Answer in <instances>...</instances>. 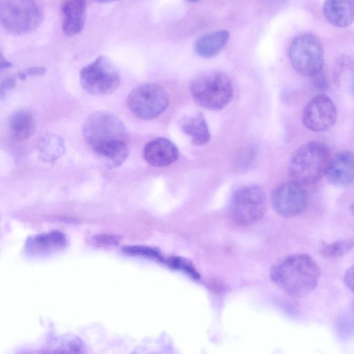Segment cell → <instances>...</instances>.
Returning a JSON list of instances; mask_svg holds the SVG:
<instances>
[{
    "label": "cell",
    "instance_id": "obj_21",
    "mask_svg": "<svg viewBox=\"0 0 354 354\" xmlns=\"http://www.w3.org/2000/svg\"><path fill=\"white\" fill-rule=\"evenodd\" d=\"M353 248L354 239H344L330 243L322 242L319 252L326 258H337L348 254Z\"/></svg>",
    "mask_w": 354,
    "mask_h": 354
},
{
    "label": "cell",
    "instance_id": "obj_18",
    "mask_svg": "<svg viewBox=\"0 0 354 354\" xmlns=\"http://www.w3.org/2000/svg\"><path fill=\"white\" fill-rule=\"evenodd\" d=\"M8 126L11 136L15 140L23 141L30 138L34 132V118L29 111L18 109L10 115Z\"/></svg>",
    "mask_w": 354,
    "mask_h": 354
},
{
    "label": "cell",
    "instance_id": "obj_3",
    "mask_svg": "<svg viewBox=\"0 0 354 354\" xmlns=\"http://www.w3.org/2000/svg\"><path fill=\"white\" fill-rule=\"evenodd\" d=\"M327 146L318 141L308 142L292 155L288 166L291 180L304 185H313L325 175L330 159Z\"/></svg>",
    "mask_w": 354,
    "mask_h": 354
},
{
    "label": "cell",
    "instance_id": "obj_8",
    "mask_svg": "<svg viewBox=\"0 0 354 354\" xmlns=\"http://www.w3.org/2000/svg\"><path fill=\"white\" fill-rule=\"evenodd\" d=\"M80 84L88 93L105 95L119 86L120 75L115 66L106 57L99 56L83 67L80 73Z\"/></svg>",
    "mask_w": 354,
    "mask_h": 354
},
{
    "label": "cell",
    "instance_id": "obj_9",
    "mask_svg": "<svg viewBox=\"0 0 354 354\" xmlns=\"http://www.w3.org/2000/svg\"><path fill=\"white\" fill-rule=\"evenodd\" d=\"M127 105L136 117L142 120H151L165 112L169 105V97L160 86L145 84L129 93Z\"/></svg>",
    "mask_w": 354,
    "mask_h": 354
},
{
    "label": "cell",
    "instance_id": "obj_19",
    "mask_svg": "<svg viewBox=\"0 0 354 354\" xmlns=\"http://www.w3.org/2000/svg\"><path fill=\"white\" fill-rule=\"evenodd\" d=\"M229 36L228 31L224 30L205 34L196 41L194 50L201 57H214L225 46Z\"/></svg>",
    "mask_w": 354,
    "mask_h": 354
},
{
    "label": "cell",
    "instance_id": "obj_28",
    "mask_svg": "<svg viewBox=\"0 0 354 354\" xmlns=\"http://www.w3.org/2000/svg\"><path fill=\"white\" fill-rule=\"evenodd\" d=\"M95 1H96L97 2L100 3H111V2L118 1V0H95Z\"/></svg>",
    "mask_w": 354,
    "mask_h": 354
},
{
    "label": "cell",
    "instance_id": "obj_6",
    "mask_svg": "<svg viewBox=\"0 0 354 354\" xmlns=\"http://www.w3.org/2000/svg\"><path fill=\"white\" fill-rule=\"evenodd\" d=\"M292 66L299 75L314 77L322 71L324 53L319 38L312 32L297 35L288 50Z\"/></svg>",
    "mask_w": 354,
    "mask_h": 354
},
{
    "label": "cell",
    "instance_id": "obj_11",
    "mask_svg": "<svg viewBox=\"0 0 354 354\" xmlns=\"http://www.w3.org/2000/svg\"><path fill=\"white\" fill-rule=\"evenodd\" d=\"M337 109L333 100L326 94L313 97L305 106L302 122L309 130L323 131L332 127L336 122Z\"/></svg>",
    "mask_w": 354,
    "mask_h": 354
},
{
    "label": "cell",
    "instance_id": "obj_22",
    "mask_svg": "<svg viewBox=\"0 0 354 354\" xmlns=\"http://www.w3.org/2000/svg\"><path fill=\"white\" fill-rule=\"evenodd\" d=\"M120 239V236L111 234H98L93 237L95 244L101 246L117 245Z\"/></svg>",
    "mask_w": 354,
    "mask_h": 354
},
{
    "label": "cell",
    "instance_id": "obj_17",
    "mask_svg": "<svg viewBox=\"0 0 354 354\" xmlns=\"http://www.w3.org/2000/svg\"><path fill=\"white\" fill-rule=\"evenodd\" d=\"M182 131L191 138L194 145L207 144L210 140V133L207 122L201 113L184 116L180 121Z\"/></svg>",
    "mask_w": 354,
    "mask_h": 354
},
{
    "label": "cell",
    "instance_id": "obj_13",
    "mask_svg": "<svg viewBox=\"0 0 354 354\" xmlns=\"http://www.w3.org/2000/svg\"><path fill=\"white\" fill-rule=\"evenodd\" d=\"M62 27L67 36L80 32L85 24L86 0H62L60 6Z\"/></svg>",
    "mask_w": 354,
    "mask_h": 354
},
{
    "label": "cell",
    "instance_id": "obj_25",
    "mask_svg": "<svg viewBox=\"0 0 354 354\" xmlns=\"http://www.w3.org/2000/svg\"><path fill=\"white\" fill-rule=\"evenodd\" d=\"M26 75H42L46 73L44 67H32L24 71Z\"/></svg>",
    "mask_w": 354,
    "mask_h": 354
},
{
    "label": "cell",
    "instance_id": "obj_27",
    "mask_svg": "<svg viewBox=\"0 0 354 354\" xmlns=\"http://www.w3.org/2000/svg\"><path fill=\"white\" fill-rule=\"evenodd\" d=\"M11 66H12V63H10V62H8L6 59H4L3 56H1V69L7 68H10Z\"/></svg>",
    "mask_w": 354,
    "mask_h": 354
},
{
    "label": "cell",
    "instance_id": "obj_26",
    "mask_svg": "<svg viewBox=\"0 0 354 354\" xmlns=\"http://www.w3.org/2000/svg\"><path fill=\"white\" fill-rule=\"evenodd\" d=\"M15 84V80L13 77H8L1 84V95L3 92L12 89Z\"/></svg>",
    "mask_w": 354,
    "mask_h": 354
},
{
    "label": "cell",
    "instance_id": "obj_23",
    "mask_svg": "<svg viewBox=\"0 0 354 354\" xmlns=\"http://www.w3.org/2000/svg\"><path fill=\"white\" fill-rule=\"evenodd\" d=\"M346 286L354 294V265L350 267L344 277Z\"/></svg>",
    "mask_w": 354,
    "mask_h": 354
},
{
    "label": "cell",
    "instance_id": "obj_5",
    "mask_svg": "<svg viewBox=\"0 0 354 354\" xmlns=\"http://www.w3.org/2000/svg\"><path fill=\"white\" fill-rule=\"evenodd\" d=\"M0 10L4 29L17 36L32 32L44 19L43 11L35 0H1Z\"/></svg>",
    "mask_w": 354,
    "mask_h": 354
},
{
    "label": "cell",
    "instance_id": "obj_31",
    "mask_svg": "<svg viewBox=\"0 0 354 354\" xmlns=\"http://www.w3.org/2000/svg\"><path fill=\"white\" fill-rule=\"evenodd\" d=\"M353 93H354V80H353Z\"/></svg>",
    "mask_w": 354,
    "mask_h": 354
},
{
    "label": "cell",
    "instance_id": "obj_12",
    "mask_svg": "<svg viewBox=\"0 0 354 354\" xmlns=\"http://www.w3.org/2000/svg\"><path fill=\"white\" fill-rule=\"evenodd\" d=\"M325 176L337 187H346L354 182V153L344 150L330 158Z\"/></svg>",
    "mask_w": 354,
    "mask_h": 354
},
{
    "label": "cell",
    "instance_id": "obj_20",
    "mask_svg": "<svg viewBox=\"0 0 354 354\" xmlns=\"http://www.w3.org/2000/svg\"><path fill=\"white\" fill-rule=\"evenodd\" d=\"M64 151V140L59 136L45 135L38 142V152L44 161L53 162L59 158Z\"/></svg>",
    "mask_w": 354,
    "mask_h": 354
},
{
    "label": "cell",
    "instance_id": "obj_7",
    "mask_svg": "<svg viewBox=\"0 0 354 354\" xmlns=\"http://www.w3.org/2000/svg\"><path fill=\"white\" fill-rule=\"evenodd\" d=\"M266 209V195L258 185H250L238 189L230 203L233 221L241 225H250L259 221Z\"/></svg>",
    "mask_w": 354,
    "mask_h": 354
},
{
    "label": "cell",
    "instance_id": "obj_16",
    "mask_svg": "<svg viewBox=\"0 0 354 354\" xmlns=\"http://www.w3.org/2000/svg\"><path fill=\"white\" fill-rule=\"evenodd\" d=\"M322 12L332 26L348 27L354 22V0H325Z\"/></svg>",
    "mask_w": 354,
    "mask_h": 354
},
{
    "label": "cell",
    "instance_id": "obj_4",
    "mask_svg": "<svg viewBox=\"0 0 354 354\" xmlns=\"http://www.w3.org/2000/svg\"><path fill=\"white\" fill-rule=\"evenodd\" d=\"M189 89L197 104L213 111L225 108L233 96V86L230 77L218 71L197 75L192 80Z\"/></svg>",
    "mask_w": 354,
    "mask_h": 354
},
{
    "label": "cell",
    "instance_id": "obj_10",
    "mask_svg": "<svg viewBox=\"0 0 354 354\" xmlns=\"http://www.w3.org/2000/svg\"><path fill=\"white\" fill-rule=\"evenodd\" d=\"M305 186L291 180L277 185L271 194V204L281 216L292 218L302 214L308 204Z\"/></svg>",
    "mask_w": 354,
    "mask_h": 354
},
{
    "label": "cell",
    "instance_id": "obj_15",
    "mask_svg": "<svg viewBox=\"0 0 354 354\" xmlns=\"http://www.w3.org/2000/svg\"><path fill=\"white\" fill-rule=\"evenodd\" d=\"M66 243L65 234L59 230H52L28 238L25 250L32 254H50L64 248Z\"/></svg>",
    "mask_w": 354,
    "mask_h": 354
},
{
    "label": "cell",
    "instance_id": "obj_24",
    "mask_svg": "<svg viewBox=\"0 0 354 354\" xmlns=\"http://www.w3.org/2000/svg\"><path fill=\"white\" fill-rule=\"evenodd\" d=\"M315 77V86L319 88H326L327 86V82L324 74L322 71L314 76Z\"/></svg>",
    "mask_w": 354,
    "mask_h": 354
},
{
    "label": "cell",
    "instance_id": "obj_14",
    "mask_svg": "<svg viewBox=\"0 0 354 354\" xmlns=\"http://www.w3.org/2000/svg\"><path fill=\"white\" fill-rule=\"evenodd\" d=\"M145 161L153 167L168 166L178 158L175 145L165 138H157L146 144L143 150Z\"/></svg>",
    "mask_w": 354,
    "mask_h": 354
},
{
    "label": "cell",
    "instance_id": "obj_2",
    "mask_svg": "<svg viewBox=\"0 0 354 354\" xmlns=\"http://www.w3.org/2000/svg\"><path fill=\"white\" fill-rule=\"evenodd\" d=\"M272 281L282 290L295 297L310 294L317 287L320 270L307 254L287 256L277 262L270 270Z\"/></svg>",
    "mask_w": 354,
    "mask_h": 354
},
{
    "label": "cell",
    "instance_id": "obj_1",
    "mask_svg": "<svg viewBox=\"0 0 354 354\" xmlns=\"http://www.w3.org/2000/svg\"><path fill=\"white\" fill-rule=\"evenodd\" d=\"M83 136L90 148L110 167L120 166L129 153V135L122 120L114 113L100 111L88 117Z\"/></svg>",
    "mask_w": 354,
    "mask_h": 354
},
{
    "label": "cell",
    "instance_id": "obj_30",
    "mask_svg": "<svg viewBox=\"0 0 354 354\" xmlns=\"http://www.w3.org/2000/svg\"><path fill=\"white\" fill-rule=\"evenodd\" d=\"M187 1H192V2H195V1H198V0H187Z\"/></svg>",
    "mask_w": 354,
    "mask_h": 354
},
{
    "label": "cell",
    "instance_id": "obj_29",
    "mask_svg": "<svg viewBox=\"0 0 354 354\" xmlns=\"http://www.w3.org/2000/svg\"><path fill=\"white\" fill-rule=\"evenodd\" d=\"M351 212L352 214V215L354 217V202L352 203V205H351Z\"/></svg>",
    "mask_w": 354,
    "mask_h": 354
}]
</instances>
